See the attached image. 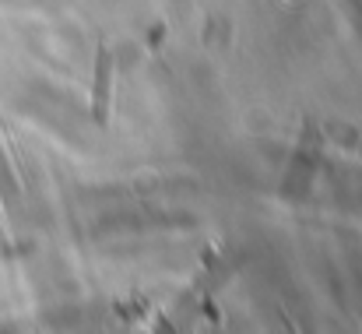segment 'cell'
I'll use <instances>...</instances> for the list:
<instances>
[{"mask_svg":"<svg viewBox=\"0 0 362 334\" xmlns=\"http://www.w3.org/2000/svg\"><path fill=\"white\" fill-rule=\"evenodd\" d=\"M106 85H110V57L99 53V81H95V113H99V120L106 113Z\"/></svg>","mask_w":362,"mask_h":334,"instance_id":"obj_1","label":"cell"}]
</instances>
